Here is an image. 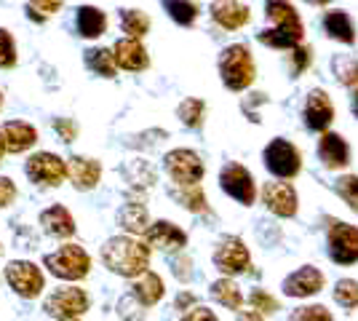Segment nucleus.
Returning <instances> with one entry per match:
<instances>
[{
    "instance_id": "f257e3e1",
    "label": "nucleus",
    "mask_w": 358,
    "mask_h": 321,
    "mask_svg": "<svg viewBox=\"0 0 358 321\" xmlns=\"http://www.w3.org/2000/svg\"><path fill=\"white\" fill-rule=\"evenodd\" d=\"M102 260L113 273L142 276L150 265V246L129 236H118L102 246Z\"/></svg>"
},
{
    "instance_id": "f03ea898",
    "label": "nucleus",
    "mask_w": 358,
    "mask_h": 321,
    "mask_svg": "<svg viewBox=\"0 0 358 321\" xmlns=\"http://www.w3.org/2000/svg\"><path fill=\"white\" fill-rule=\"evenodd\" d=\"M43 262L57 278H67V281H78L91 271V257L86 255V249H80L78 244L59 246L57 252L45 255Z\"/></svg>"
},
{
    "instance_id": "7ed1b4c3",
    "label": "nucleus",
    "mask_w": 358,
    "mask_h": 321,
    "mask_svg": "<svg viewBox=\"0 0 358 321\" xmlns=\"http://www.w3.org/2000/svg\"><path fill=\"white\" fill-rule=\"evenodd\" d=\"M220 73L227 89L233 92H243L254 80V62L252 51L246 46H230L224 48L222 59H220Z\"/></svg>"
},
{
    "instance_id": "20e7f679",
    "label": "nucleus",
    "mask_w": 358,
    "mask_h": 321,
    "mask_svg": "<svg viewBox=\"0 0 358 321\" xmlns=\"http://www.w3.org/2000/svg\"><path fill=\"white\" fill-rule=\"evenodd\" d=\"M45 313L54 316V319H78L80 313L89 311V294L80 290V287H62V290H54L48 297H45Z\"/></svg>"
},
{
    "instance_id": "39448f33",
    "label": "nucleus",
    "mask_w": 358,
    "mask_h": 321,
    "mask_svg": "<svg viewBox=\"0 0 358 321\" xmlns=\"http://www.w3.org/2000/svg\"><path fill=\"white\" fill-rule=\"evenodd\" d=\"M6 278H8V284H11V290L16 294H22V297H38L45 287V278L41 273V268L35 265V262H27V260H14L8 262V268H6Z\"/></svg>"
},
{
    "instance_id": "423d86ee",
    "label": "nucleus",
    "mask_w": 358,
    "mask_h": 321,
    "mask_svg": "<svg viewBox=\"0 0 358 321\" xmlns=\"http://www.w3.org/2000/svg\"><path fill=\"white\" fill-rule=\"evenodd\" d=\"M329 252L331 260L340 265H350L358 260V228L331 220L329 225Z\"/></svg>"
},
{
    "instance_id": "0eeeda50",
    "label": "nucleus",
    "mask_w": 358,
    "mask_h": 321,
    "mask_svg": "<svg viewBox=\"0 0 358 321\" xmlns=\"http://www.w3.org/2000/svg\"><path fill=\"white\" fill-rule=\"evenodd\" d=\"M265 161H268V169L275 174V177H294L302 166V158H299V150L292 145V142H286V139H273L270 142V148L265 150Z\"/></svg>"
},
{
    "instance_id": "6e6552de",
    "label": "nucleus",
    "mask_w": 358,
    "mask_h": 321,
    "mask_svg": "<svg viewBox=\"0 0 358 321\" xmlns=\"http://www.w3.org/2000/svg\"><path fill=\"white\" fill-rule=\"evenodd\" d=\"M166 171L177 185H198L203 177V161L193 150H171L166 155Z\"/></svg>"
},
{
    "instance_id": "1a4fd4ad",
    "label": "nucleus",
    "mask_w": 358,
    "mask_h": 321,
    "mask_svg": "<svg viewBox=\"0 0 358 321\" xmlns=\"http://www.w3.org/2000/svg\"><path fill=\"white\" fill-rule=\"evenodd\" d=\"M27 177H30L35 185H48V187H57V185L64 180V174H67V166H64V161H62L59 155L54 153H35L27 161Z\"/></svg>"
},
{
    "instance_id": "9d476101",
    "label": "nucleus",
    "mask_w": 358,
    "mask_h": 321,
    "mask_svg": "<svg viewBox=\"0 0 358 321\" xmlns=\"http://www.w3.org/2000/svg\"><path fill=\"white\" fill-rule=\"evenodd\" d=\"M214 262H217V268L227 276H236V273H243V271H249V249L246 244L236 238V236H227L220 241L217 246V252H214Z\"/></svg>"
},
{
    "instance_id": "9b49d317",
    "label": "nucleus",
    "mask_w": 358,
    "mask_h": 321,
    "mask_svg": "<svg viewBox=\"0 0 358 321\" xmlns=\"http://www.w3.org/2000/svg\"><path fill=\"white\" fill-rule=\"evenodd\" d=\"M220 183H222L224 193H230L241 204H252L254 196H257L252 174H249V169H243L241 164H230V166L224 169Z\"/></svg>"
},
{
    "instance_id": "f8f14e48",
    "label": "nucleus",
    "mask_w": 358,
    "mask_h": 321,
    "mask_svg": "<svg viewBox=\"0 0 358 321\" xmlns=\"http://www.w3.org/2000/svg\"><path fill=\"white\" fill-rule=\"evenodd\" d=\"M262 199L270 212L278 217H292L297 212V193L289 183H268L262 190Z\"/></svg>"
},
{
    "instance_id": "ddd939ff",
    "label": "nucleus",
    "mask_w": 358,
    "mask_h": 321,
    "mask_svg": "<svg viewBox=\"0 0 358 321\" xmlns=\"http://www.w3.org/2000/svg\"><path fill=\"white\" fill-rule=\"evenodd\" d=\"M113 59H115V67H123L129 73H139L148 67V51L145 46L134 41V38H126V41H118L115 48H113Z\"/></svg>"
},
{
    "instance_id": "4468645a",
    "label": "nucleus",
    "mask_w": 358,
    "mask_h": 321,
    "mask_svg": "<svg viewBox=\"0 0 358 321\" xmlns=\"http://www.w3.org/2000/svg\"><path fill=\"white\" fill-rule=\"evenodd\" d=\"M0 137H3V145L8 153H22V150H30L38 142V131L27 121H8L0 129Z\"/></svg>"
},
{
    "instance_id": "2eb2a0df",
    "label": "nucleus",
    "mask_w": 358,
    "mask_h": 321,
    "mask_svg": "<svg viewBox=\"0 0 358 321\" xmlns=\"http://www.w3.org/2000/svg\"><path fill=\"white\" fill-rule=\"evenodd\" d=\"M145 236H148V246L164 249V252H174V249H182V246L187 244V236H185L177 225L166 222V220L150 225V228L145 230Z\"/></svg>"
},
{
    "instance_id": "dca6fc26",
    "label": "nucleus",
    "mask_w": 358,
    "mask_h": 321,
    "mask_svg": "<svg viewBox=\"0 0 358 321\" xmlns=\"http://www.w3.org/2000/svg\"><path fill=\"white\" fill-rule=\"evenodd\" d=\"M334 118V107L329 102V97L321 89L308 94V102H305V123L315 129V131H324L329 123Z\"/></svg>"
},
{
    "instance_id": "f3484780",
    "label": "nucleus",
    "mask_w": 358,
    "mask_h": 321,
    "mask_svg": "<svg viewBox=\"0 0 358 321\" xmlns=\"http://www.w3.org/2000/svg\"><path fill=\"white\" fill-rule=\"evenodd\" d=\"M321 287H324V276H321V271H315L313 265H308V268H299L297 273H292L289 278H286L284 292L286 294H292V297H308V294L321 292Z\"/></svg>"
},
{
    "instance_id": "a211bd4d",
    "label": "nucleus",
    "mask_w": 358,
    "mask_h": 321,
    "mask_svg": "<svg viewBox=\"0 0 358 321\" xmlns=\"http://www.w3.org/2000/svg\"><path fill=\"white\" fill-rule=\"evenodd\" d=\"M211 16L217 24H222L224 30H238L249 22V8L241 6L238 0H214Z\"/></svg>"
},
{
    "instance_id": "6ab92c4d",
    "label": "nucleus",
    "mask_w": 358,
    "mask_h": 321,
    "mask_svg": "<svg viewBox=\"0 0 358 321\" xmlns=\"http://www.w3.org/2000/svg\"><path fill=\"white\" fill-rule=\"evenodd\" d=\"M67 174H70V180H73V185L78 190H91L94 185L99 183V177H102V166H99V161H94V158H80V155H75V158H70Z\"/></svg>"
},
{
    "instance_id": "aec40b11",
    "label": "nucleus",
    "mask_w": 358,
    "mask_h": 321,
    "mask_svg": "<svg viewBox=\"0 0 358 321\" xmlns=\"http://www.w3.org/2000/svg\"><path fill=\"white\" fill-rule=\"evenodd\" d=\"M41 225L48 236H54V238H70L75 233V220L73 214L67 212L64 206H51V209H45L41 214Z\"/></svg>"
},
{
    "instance_id": "412c9836",
    "label": "nucleus",
    "mask_w": 358,
    "mask_h": 321,
    "mask_svg": "<svg viewBox=\"0 0 358 321\" xmlns=\"http://www.w3.org/2000/svg\"><path fill=\"white\" fill-rule=\"evenodd\" d=\"M318 155L329 169H343L350 158V150L340 134H324L318 142Z\"/></svg>"
},
{
    "instance_id": "4be33fe9",
    "label": "nucleus",
    "mask_w": 358,
    "mask_h": 321,
    "mask_svg": "<svg viewBox=\"0 0 358 321\" xmlns=\"http://www.w3.org/2000/svg\"><path fill=\"white\" fill-rule=\"evenodd\" d=\"M259 41H262L265 46H273V48L297 46L299 41H302V24H299V22H292V24H275L273 30L259 32Z\"/></svg>"
},
{
    "instance_id": "5701e85b",
    "label": "nucleus",
    "mask_w": 358,
    "mask_h": 321,
    "mask_svg": "<svg viewBox=\"0 0 358 321\" xmlns=\"http://www.w3.org/2000/svg\"><path fill=\"white\" fill-rule=\"evenodd\" d=\"M105 27H107V16L99 8H94V6L78 8V32L83 38H99L105 32Z\"/></svg>"
},
{
    "instance_id": "b1692460",
    "label": "nucleus",
    "mask_w": 358,
    "mask_h": 321,
    "mask_svg": "<svg viewBox=\"0 0 358 321\" xmlns=\"http://www.w3.org/2000/svg\"><path fill=\"white\" fill-rule=\"evenodd\" d=\"M134 297L142 306H155L164 297V281H161V276L145 271L142 278L134 284Z\"/></svg>"
},
{
    "instance_id": "393cba45",
    "label": "nucleus",
    "mask_w": 358,
    "mask_h": 321,
    "mask_svg": "<svg viewBox=\"0 0 358 321\" xmlns=\"http://www.w3.org/2000/svg\"><path fill=\"white\" fill-rule=\"evenodd\" d=\"M324 27L331 38H337V41H343V43H353L356 41V30H353V22H350V16L345 14V11H329L324 16Z\"/></svg>"
},
{
    "instance_id": "a878e982",
    "label": "nucleus",
    "mask_w": 358,
    "mask_h": 321,
    "mask_svg": "<svg viewBox=\"0 0 358 321\" xmlns=\"http://www.w3.org/2000/svg\"><path fill=\"white\" fill-rule=\"evenodd\" d=\"M120 228H126L129 233H145L148 230V209L142 204H126L118 212Z\"/></svg>"
},
{
    "instance_id": "bb28decb",
    "label": "nucleus",
    "mask_w": 358,
    "mask_h": 321,
    "mask_svg": "<svg viewBox=\"0 0 358 321\" xmlns=\"http://www.w3.org/2000/svg\"><path fill=\"white\" fill-rule=\"evenodd\" d=\"M120 27H123V32H126L129 38L139 41L142 35H148L150 19H148V14H145V11H136V8H126V11H120Z\"/></svg>"
},
{
    "instance_id": "cd10ccee",
    "label": "nucleus",
    "mask_w": 358,
    "mask_h": 321,
    "mask_svg": "<svg viewBox=\"0 0 358 321\" xmlns=\"http://www.w3.org/2000/svg\"><path fill=\"white\" fill-rule=\"evenodd\" d=\"M86 64L96 76L115 78V59H113V51H107V48H91V51H86Z\"/></svg>"
},
{
    "instance_id": "c85d7f7f",
    "label": "nucleus",
    "mask_w": 358,
    "mask_h": 321,
    "mask_svg": "<svg viewBox=\"0 0 358 321\" xmlns=\"http://www.w3.org/2000/svg\"><path fill=\"white\" fill-rule=\"evenodd\" d=\"M164 6H166V11H169V16H171L177 24H182V27L193 24L195 16H198V6L190 3V0H164Z\"/></svg>"
},
{
    "instance_id": "c756f323",
    "label": "nucleus",
    "mask_w": 358,
    "mask_h": 321,
    "mask_svg": "<svg viewBox=\"0 0 358 321\" xmlns=\"http://www.w3.org/2000/svg\"><path fill=\"white\" fill-rule=\"evenodd\" d=\"M190 212H209V206H206V196H203V190L198 187V185H179V190L174 193Z\"/></svg>"
},
{
    "instance_id": "7c9ffc66",
    "label": "nucleus",
    "mask_w": 358,
    "mask_h": 321,
    "mask_svg": "<svg viewBox=\"0 0 358 321\" xmlns=\"http://www.w3.org/2000/svg\"><path fill=\"white\" fill-rule=\"evenodd\" d=\"M211 294H214V300H220V303H222V306H227L230 311H238V308H241L238 287H236L233 281H227V278L217 281V284L211 287Z\"/></svg>"
},
{
    "instance_id": "2f4dec72",
    "label": "nucleus",
    "mask_w": 358,
    "mask_h": 321,
    "mask_svg": "<svg viewBox=\"0 0 358 321\" xmlns=\"http://www.w3.org/2000/svg\"><path fill=\"white\" fill-rule=\"evenodd\" d=\"M203 102L201 99H185L182 105H179V118L185 126H190V129H198L201 123H203Z\"/></svg>"
},
{
    "instance_id": "473e14b6",
    "label": "nucleus",
    "mask_w": 358,
    "mask_h": 321,
    "mask_svg": "<svg viewBox=\"0 0 358 321\" xmlns=\"http://www.w3.org/2000/svg\"><path fill=\"white\" fill-rule=\"evenodd\" d=\"M268 16L275 22V24H292V22H299L294 6H292V3H286V0H270Z\"/></svg>"
},
{
    "instance_id": "72a5a7b5",
    "label": "nucleus",
    "mask_w": 358,
    "mask_h": 321,
    "mask_svg": "<svg viewBox=\"0 0 358 321\" xmlns=\"http://www.w3.org/2000/svg\"><path fill=\"white\" fill-rule=\"evenodd\" d=\"M334 297L337 303L345 308H358V281H350V278H343L334 290Z\"/></svg>"
},
{
    "instance_id": "f704fd0d",
    "label": "nucleus",
    "mask_w": 358,
    "mask_h": 321,
    "mask_svg": "<svg viewBox=\"0 0 358 321\" xmlns=\"http://www.w3.org/2000/svg\"><path fill=\"white\" fill-rule=\"evenodd\" d=\"M337 193L343 196V201L358 212V177H343L337 183Z\"/></svg>"
},
{
    "instance_id": "c9c22d12",
    "label": "nucleus",
    "mask_w": 358,
    "mask_h": 321,
    "mask_svg": "<svg viewBox=\"0 0 358 321\" xmlns=\"http://www.w3.org/2000/svg\"><path fill=\"white\" fill-rule=\"evenodd\" d=\"M16 64V46L8 30H0V67H14Z\"/></svg>"
},
{
    "instance_id": "e433bc0d",
    "label": "nucleus",
    "mask_w": 358,
    "mask_h": 321,
    "mask_svg": "<svg viewBox=\"0 0 358 321\" xmlns=\"http://www.w3.org/2000/svg\"><path fill=\"white\" fill-rule=\"evenodd\" d=\"M292 321H334V319H331V313L324 306H308V308H297L292 313Z\"/></svg>"
},
{
    "instance_id": "4c0bfd02",
    "label": "nucleus",
    "mask_w": 358,
    "mask_h": 321,
    "mask_svg": "<svg viewBox=\"0 0 358 321\" xmlns=\"http://www.w3.org/2000/svg\"><path fill=\"white\" fill-rule=\"evenodd\" d=\"M334 70L343 83H350V86H358V62L356 59H337L334 62Z\"/></svg>"
},
{
    "instance_id": "58836bf2",
    "label": "nucleus",
    "mask_w": 358,
    "mask_h": 321,
    "mask_svg": "<svg viewBox=\"0 0 358 321\" xmlns=\"http://www.w3.org/2000/svg\"><path fill=\"white\" fill-rule=\"evenodd\" d=\"M62 0H30L27 3V11H30L32 19H38V22H43L45 14H54L57 8H59Z\"/></svg>"
},
{
    "instance_id": "ea45409f",
    "label": "nucleus",
    "mask_w": 358,
    "mask_h": 321,
    "mask_svg": "<svg viewBox=\"0 0 358 321\" xmlns=\"http://www.w3.org/2000/svg\"><path fill=\"white\" fill-rule=\"evenodd\" d=\"M252 306L257 313H273V311H278V303L270 297L268 292H262V290L252 292Z\"/></svg>"
},
{
    "instance_id": "a19ab883",
    "label": "nucleus",
    "mask_w": 358,
    "mask_h": 321,
    "mask_svg": "<svg viewBox=\"0 0 358 321\" xmlns=\"http://www.w3.org/2000/svg\"><path fill=\"white\" fill-rule=\"evenodd\" d=\"M16 199V185L8 177H0V209H6Z\"/></svg>"
},
{
    "instance_id": "79ce46f5",
    "label": "nucleus",
    "mask_w": 358,
    "mask_h": 321,
    "mask_svg": "<svg viewBox=\"0 0 358 321\" xmlns=\"http://www.w3.org/2000/svg\"><path fill=\"white\" fill-rule=\"evenodd\" d=\"M54 129H57V134L62 137V142H73L75 139V123L73 121H62V118H57V121H54Z\"/></svg>"
},
{
    "instance_id": "37998d69",
    "label": "nucleus",
    "mask_w": 358,
    "mask_h": 321,
    "mask_svg": "<svg viewBox=\"0 0 358 321\" xmlns=\"http://www.w3.org/2000/svg\"><path fill=\"white\" fill-rule=\"evenodd\" d=\"M182 321H217V316L211 313L209 308H193V311L185 313V319Z\"/></svg>"
},
{
    "instance_id": "c03bdc74",
    "label": "nucleus",
    "mask_w": 358,
    "mask_h": 321,
    "mask_svg": "<svg viewBox=\"0 0 358 321\" xmlns=\"http://www.w3.org/2000/svg\"><path fill=\"white\" fill-rule=\"evenodd\" d=\"M310 64V48H294V73H302Z\"/></svg>"
},
{
    "instance_id": "a18cd8bd",
    "label": "nucleus",
    "mask_w": 358,
    "mask_h": 321,
    "mask_svg": "<svg viewBox=\"0 0 358 321\" xmlns=\"http://www.w3.org/2000/svg\"><path fill=\"white\" fill-rule=\"evenodd\" d=\"M190 303H195L193 294H179V297H177V308H179V311H185V308L190 306Z\"/></svg>"
},
{
    "instance_id": "49530a36",
    "label": "nucleus",
    "mask_w": 358,
    "mask_h": 321,
    "mask_svg": "<svg viewBox=\"0 0 358 321\" xmlns=\"http://www.w3.org/2000/svg\"><path fill=\"white\" fill-rule=\"evenodd\" d=\"M241 321H262V316H259L257 311H246V313L241 316Z\"/></svg>"
},
{
    "instance_id": "de8ad7c7",
    "label": "nucleus",
    "mask_w": 358,
    "mask_h": 321,
    "mask_svg": "<svg viewBox=\"0 0 358 321\" xmlns=\"http://www.w3.org/2000/svg\"><path fill=\"white\" fill-rule=\"evenodd\" d=\"M3 153H6V145H3V137H0V158H3Z\"/></svg>"
},
{
    "instance_id": "09e8293b",
    "label": "nucleus",
    "mask_w": 358,
    "mask_h": 321,
    "mask_svg": "<svg viewBox=\"0 0 358 321\" xmlns=\"http://www.w3.org/2000/svg\"><path fill=\"white\" fill-rule=\"evenodd\" d=\"M353 107H356V115H358V92H356V99H353Z\"/></svg>"
},
{
    "instance_id": "8fccbe9b",
    "label": "nucleus",
    "mask_w": 358,
    "mask_h": 321,
    "mask_svg": "<svg viewBox=\"0 0 358 321\" xmlns=\"http://www.w3.org/2000/svg\"><path fill=\"white\" fill-rule=\"evenodd\" d=\"M310 3H329V0H310Z\"/></svg>"
},
{
    "instance_id": "3c124183",
    "label": "nucleus",
    "mask_w": 358,
    "mask_h": 321,
    "mask_svg": "<svg viewBox=\"0 0 358 321\" xmlns=\"http://www.w3.org/2000/svg\"><path fill=\"white\" fill-rule=\"evenodd\" d=\"M64 321H78V319H64Z\"/></svg>"
},
{
    "instance_id": "603ef678",
    "label": "nucleus",
    "mask_w": 358,
    "mask_h": 321,
    "mask_svg": "<svg viewBox=\"0 0 358 321\" xmlns=\"http://www.w3.org/2000/svg\"><path fill=\"white\" fill-rule=\"evenodd\" d=\"M0 105H3V97H0Z\"/></svg>"
}]
</instances>
